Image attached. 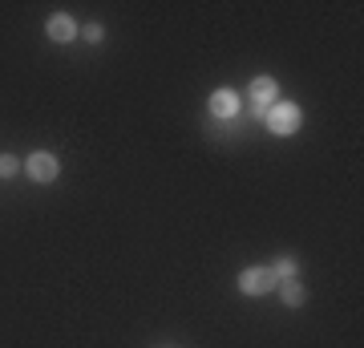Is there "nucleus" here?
Listing matches in <instances>:
<instances>
[{
  "label": "nucleus",
  "instance_id": "39448f33",
  "mask_svg": "<svg viewBox=\"0 0 364 348\" xmlns=\"http://www.w3.org/2000/svg\"><path fill=\"white\" fill-rule=\"evenodd\" d=\"M45 33H49V41H57V45H69L81 28H77V21H73L69 13H53L49 25H45Z\"/></svg>",
  "mask_w": 364,
  "mask_h": 348
},
{
  "label": "nucleus",
  "instance_id": "0eeeda50",
  "mask_svg": "<svg viewBox=\"0 0 364 348\" xmlns=\"http://www.w3.org/2000/svg\"><path fill=\"white\" fill-rule=\"evenodd\" d=\"M275 292H279V300H284L287 308H299V304L308 300V292H304V284H299V280H279V284H275Z\"/></svg>",
  "mask_w": 364,
  "mask_h": 348
},
{
  "label": "nucleus",
  "instance_id": "7ed1b4c3",
  "mask_svg": "<svg viewBox=\"0 0 364 348\" xmlns=\"http://www.w3.org/2000/svg\"><path fill=\"white\" fill-rule=\"evenodd\" d=\"M25 174L33 182H53L57 174H61V167H57V154H49V150H33L25 162Z\"/></svg>",
  "mask_w": 364,
  "mask_h": 348
},
{
  "label": "nucleus",
  "instance_id": "9d476101",
  "mask_svg": "<svg viewBox=\"0 0 364 348\" xmlns=\"http://www.w3.org/2000/svg\"><path fill=\"white\" fill-rule=\"evenodd\" d=\"M81 37L90 41V45H97V41H102V37H105V28H102V25H97V21H90V25L81 28Z\"/></svg>",
  "mask_w": 364,
  "mask_h": 348
},
{
  "label": "nucleus",
  "instance_id": "f257e3e1",
  "mask_svg": "<svg viewBox=\"0 0 364 348\" xmlns=\"http://www.w3.org/2000/svg\"><path fill=\"white\" fill-rule=\"evenodd\" d=\"M263 122H267V130L272 134H279V138H287V134H296L299 122H304V114H299L296 102H275L267 114H263Z\"/></svg>",
  "mask_w": 364,
  "mask_h": 348
},
{
  "label": "nucleus",
  "instance_id": "1a4fd4ad",
  "mask_svg": "<svg viewBox=\"0 0 364 348\" xmlns=\"http://www.w3.org/2000/svg\"><path fill=\"white\" fill-rule=\"evenodd\" d=\"M16 170H21V162L13 154H0V179H13Z\"/></svg>",
  "mask_w": 364,
  "mask_h": 348
},
{
  "label": "nucleus",
  "instance_id": "423d86ee",
  "mask_svg": "<svg viewBox=\"0 0 364 348\" xmlns=\"http://www.w3.org/2000/svg\"><path fill=\"white\" fill-rule=\"evenodd\" d=\"M210 114L219 117V122H231L239 114V93L235 90H215L210 93Z\"/></svg>",
  "mask_w": 364,
  "mask_h": 348
},
{
  "label": "nucleus",
  "instance_id": "6e6552de",
  "mask_svg": "<svg viewBox=\"0 0 364 348\" xmlns=\"http://www.w3.org/2000/svg\"><path fill=\"white\" fill-rule=\"evenodd\" d=\"M272 271H275V280H296V275H299V263H296L291 255H279V259L272 263Z\"/></svg>",
  "mask_w": 364,
  "mask_h": 348
},
{
  "label": "nucleus",
  "instance_id": "f03ea898",
  "mask_svg": "<svg viewBox=\"0 0 364 348\" xmlns=\"http://www.w3.org/2000/svg\"><path fill=\"white\" fill-rule=\"evenodd\" d=\"M275 271L272 268H247L243 275H239V292L243 296H267V292H275Z\"/></svg>",
  "mask_w": 364,
  "mask_h": 348
},
{
  "label": "nucleus",
  "instance_id": "20e7f679",
  "mask_svg": "<svg viewBox=\"0 0 364 348\" xmlns=\"http://www.w3.org/2000/svg\"><path fill=\"white\" fill-rule=\"evenodd\" d=\"M251 102H255V114H267V110L279 102V81L275 78H255L251 81Z\"/></svg>",
  "mask_w": 364,
  "mask_h": 348
}]
</instances>
